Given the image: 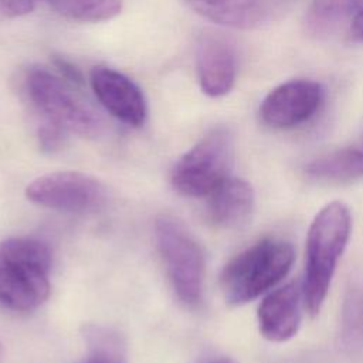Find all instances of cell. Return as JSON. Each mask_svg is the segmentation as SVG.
Returning <instances> with one entry per match:
<instances>
[{
  "mask_svg": "<svg viewBox=\"0 0 363 363\" xmlns=\"http://www.w3.org/2000/svg\"><path fill=\"white\" fill-rule=\"evenodd\" d=\"M350 211L340 201L326 204L309 227L302 294L312 316L320 312L328 296L336 265L350 238Z\"/></svg>",
  "mask_w": 363,
  "mask_h": 363,
  "instance_id": "1",
  "label": "cell"
},
{
  "mask_svg": "<svg viewBox=\"0 0 363 363\" xmlns=\"http://www.w3.org/2000/svg\"><path fill=\"white\" fill-rule=\"evenodd\" d=\"M51 251L40 240L11 237L0 242V303L16 312L41 306L50 295Z\"/></svg>",
  "mask_w": 363,
  "mask_h": 363,
  "instance_id": "2",
  "label": "cell"
},
{
  "mask_svg": "<svg viewBox=\"0 0 363 363\" xmlns=\"http://www.w3.org/2000/svg\"><path fill=\"white\" fill-rule=\"evenodd\" d=\"M294 248L288 241L268 237L237 254L224 267L220 286L231 305L247 303L286 277L294 264Z\"/></svg>",
  "mask_w": 363,
  "mask_h": 363,
  "instance_id": "3",
  "label": "cell"
},
{
  "mask_svg": "<svg viewBox=\"0 0 363 363\" xmlns=\"http://www.w3.org/2000/svg\"><path fill=\"white\" fill-rule=\"evenodd\" d=\"M24 84L27 95L44 123L54 125L67 135L95 136L101 132L99 116L62 77L43 67H31L26 74Z\"/></svg>",
  "mask_w": 363,
  "mask_h": 363,
  "instance_id": "4",
  "label": "cell"
},
{
  "mask_svg": "<svg viewBox=\"0 0 363 363\" xmlns=\"http://www.w3.org/2000/svg\"><path fill=\"white\" fill-rule=\"evenodd\" d=\"M155 238L177 298L186 306H197L203 298L206 274L201 247L177 218L167 214L156 218Z\"/></svg>",
  "mask_w": 363,
  "mask_h": 363,
  "instance_id": "5",
  "label": "cell"
},
{
  "mask_svg": "<svg viewBox=\"0 0 363 363\" xmlns=\"http://www.w3.org/2000/svg\"><path fill=\"white\" fill-rule=\"evenodd\" d=\"M233 156L231 132L224 126L213 128L174 163L172 186L187 197H207L230 177Z\"/></svg>",
  "mask_w": 363,
  "mask_h": 363,
  "instance_id": "6",
  "label": "cell"
},
{
  "mask_svg": "<svg viewBox=\"0 0 363 363\" xmlns=\"http://www.w3.org/2000/svg\"><path fill=\"white\" fill-rule=\"evenodd\" d=\"M26 196L37 206L75 214L99 211L108 201L105 186L81 172H54L37 177L26 187Z\"/></svg>",
  "mask_w": 363,
  "mask_h": 363,
  "instance_id": "7",
  "label": "cell"
},
{
  "mask_svg": "<svg viewBox=\"0 0 363 363\" xmlns=\"http://www.w3.org/2000/svg\"><path fill=\"white\" fill-rule=\"evenodd\" d=\"M323 102V88L311 79H292L274 88L261 102L259 115L265 125L289 129L308 122Z\"/></svg>",
  "mask_w": 363,
  "mask_h": 363,
  "instance_id": "8",
  "label": "cell"
},
{
  "mask_svg": "<svg viewBox=\"0 0 363 363\" xmlns=\"http://www.w3.org/2000/svg\"><path fill=\"white\" fill-rule=\"evenodd\" d=\"M89 81L96 99L113 118L133 128L145 123L146 99L142 89L129 77L111 67H95Z\"/></svg>",
  "mask_w": 363,
  "mask_h": 363,
  "instance_id": "9",
  "label": "cell"
},
{
  "mask_svg": "<svg viewBox=\"0 0 363 363\" xmlns=\"http://www.w3.org/2000/svg\"><path fill=\"white\" fill-rule=\"evenodd\" d=\"M238 57L230 38L206 33L197 44V78L201 91L211 98L227 95L237 78Z\"/></svg>",
  "mask_w": 363,
  "mask_h": 363,
  "instance_id": "10",
  "label": "cell"
},
{
  "mask_svg": "<svg viewBox=\"0 0 363 363\" xmlns=\"http://www.w3.org/2000/svg\"><path fill=\"white\" fill-rule=\"evenodd\" d=\"M302 285L289 282L269 292L258 308V328L262 337L274 343L292 339L301 326Z\"/></svg>",
  "mask_w": 363,
  "mask_h": 363,
  "instance_id": "11",
  "label": "cell"
},
{
  "mask_svg": "<svg viewBox=\"0 0 363 363\" xmlns=\"http://www.w3.org/2000/svg\"><path fill=\"white\" fill-rule=\"evenodd\" d=\"M254 203L252 186L230 176L207 196V218L220 228H238L250 220Z\"/></svg>",
  "mask_w": 363,
  "mask_h": 363,
  "instance_id": "12",
  "label": "cell"
},
{
  "mask_svg": "<svg viewBox=\"0 0 363 363\" xmlns=\"http://www.w3.org/2000/svg\"><path fill=\"white\" fill-rule=\"evenodd\" d=\"M201 17L230 28H254L271 13V0H186Z\"/></svg>",
  "mask_w": 363,
  "mask_h": 363,
  "instance_id": "13",
  "label": "cell"
},
{
  "mask_svg": "<svg viewBox=\"0 0 363 363\" xmlns=\"http://www.w3.org/2000/svg\"><path fill=\"white\" fill-rule=\"evenodd\" d=\"M363 9V0H313L305 14V28L316 38H328L350 26Z\"/></svg>",
  "mask_w": 363,
  "mask_h": 363,
  "instance_id": "14",
  "label": "cell"
},
{
  "mask_svg": "<svg viewBox=\"0 0 363 363\" xmlns=\"http://www.w3.org/2000/svg\"><path fill=\"white\" fill-rule=\"evenodd\" d=\"M305 172L318 180L349 182L363 177V139L312 160Z\"/></svg>",
  "mask_w": 363,
  "mask_h": 363,
  "instance_id": "15",
  "label": "cell"
},
{
  "mask_svg": "<svg viewBox=\"0 0 363 363\" xmlns=\"http://www.w3.org/2000/svg\"><path fill=\"white\" fill-rule=\"evenodd\" d=\"M47 3L57 14L81 23L106 21L122 10V0H47Z\"/></svg>",
  "mask_w": 363,
  "mask_h": 363,
  "instance_id": "16",
  "label": "cell"
},
{
  "mask_svg": "<svg viewBox=\"0 0 363 363\" xmlns=\"http://www.w3.org/2000/svg\"><path fill=\"white\" fill-rule=\"evenodd\" d=\"M84 340L89 350V357L111 362L123 363L125 346L121 336L108 328L89 325L84 328Z\"/></svg>",
  "mask_w": 363,
  "mask_h": 363,
  "instance_id": "17",
  "label": "cell"
},
{
  "mask_svg": "<svg viewBox=\"0 0 363 363\" xmlns=\"http://www.w3.org/2000/svg\"><path fill=\"white\" fill-rule=\"evenodd\" d=\"M38 0H0V14L6 17H21L35 9Z\"/></svg>",
  "mask_w": 363,
  "mask_h": 363,
  "instance_id": "18",
  "label": "cell"
},
{
  "mask_svg": "<svg viewBox=\"0 0 363 363\" xmlns=\"http://www.w3.org/2000/svg\"><path fill=\"white\" fill-rule=\"evenodd\" d=\"M55 67L61 72L62 78L65 81H68L69 84H75V85L82 84L81 72L72 64H69L68 61H65L62 58H55Z\"/></svg>",
  "mask_w": 363,
  "mask_h": 363,
  "instance_id": "19",
  "label": "cell"
},
{
  "mask_svg": "<svg viewBox=\"0 0 363 363\" xmlns=\"http://www.w3.org/2000/svg\"><path fill=\"white\" fill-rule=\"evenodd\" d=\"M350 34L356 41L363 43V9L353 17L350 26Z\"/></svg>",
  "mask_w": 363,
  "mask_h": 363,
  "instance_id": "20",
  "label": "cell"
},
{
  "mask_svg": "<svg viewBox=\"0 0 363 363\" xmlns=\"http://www.w3.org/2000/svg\"><path fill=\"white\" fill-rule=\"evenodd\" d=\"M85 363H111V362H105V360H99V359H94V357H89L88 362Z\"/></svg>",
  "mask_w": 363,
  "mask_h": 363,
  "instance_id": "21",
  "label": "cell"
},
{
  "mask_svg": "<svg viewBox=\"0 0 363 363\" xmlns=\"http://www.w3.org/2000/svg\"><path fill=\"white\" fill-rule=\"evenodd\" d=\"M207 363H231V362L225 360V359H217V360H211V362H207Z\"/></svg>",
  "mask_w": 363,
  "mask_h": 363,
  "instance_id": "22",
  "label": "cell"
}]
</instances>
